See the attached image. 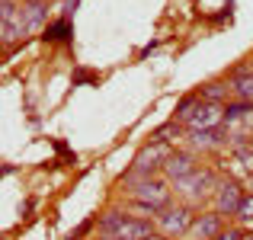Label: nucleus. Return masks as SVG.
I'll return each instance as SVG.
<instances>
[{"label":"nucleus","mask_w":253,"mask_h":240,"mask_svg":"<svg viewBox=\"0 0 253 240\" xmlns=\"http://www.w3.org/2000/svg\"><path fill=\"white\" fill-rule=\"evenodd\" d=\"M218 183H221V179L215 176V170H209V166H196V170H192L186 179L173 183V192L183 199V205H189V208H199L205 199L215 196Z\"/></svg>","instance_id":"nucleus-1"},{"label":"nucleus","mask_w":253,"mask_h":240,"mask_svg":"<svg viewBox=\"0 0 253 240\" xmlns=\"http://www.w3.org/2000/svg\"><path fill=\"white\" fill-rule=\"evenodd\" d=\"M244 240H253V234H247V237H244Z\"/></svg>","instance_id":"nucleus-25"},{"label":"nucleus","mask_w":253,"mask_h":240,"mask_svg":"<svg viewBox=\"0 0 253 240\" xmlns=\"http://www.w3.org/2000/svg\"><path fill=\"white\" fill-rule=\"evenodd\" d=\"M199 103V93H189V96H183L176 103V116H173V122H179V125H186V119H189V112H192V106Z\"/></svg>","instance_id":"nucleus-18"},{"label":"nucleus","mask_w":253,"mask_h":240,"mask_svg":"<svg viewBox=\"0 0 253 240\" xmlns=\"http://www.w3.org/2000/svg\"><path fill=\"white\" fill-rule=\"evenodd\" d=\"M154 234V224L148 221V218H125V224L116 231V237L112 240H144V237H151Z\"/></svg>","instance_id":"nucleus-13"},{"label":"nucleus","mask_w":253,"mask_h":240,"mask_svg":"<svg viewBox=\"0 0 253 240\" xmlns=\"http://www.w3.org/2000/svg\"><path fill=\"white\" fill-rule=\"evenodd\" d=\"M199 96L205 99V103H228V96H231V86L224 83V80H211V83H205L202 86V93H199Z\"/></svg>","instance_id":"nucleus-17"},{"label":"nucleus","mask_w":253,"mask_h":240,"mask_svg":"<svg viewBox=\"0 0 253 240\" xmlns=\"http://www.w3.org/2000/svg\"><path fill=\"white\" fill-rule=\"evenodd\" d=\"M93 228V221H84L81 224V228H74V231H71V234H68V240H81L84 234H86V231H90Z\"/></svg>","instance_id":"nucleus-21"},{"label":"nucleus","mask_w":253,"mask_h":240,"mask_svg":"<svg viewBox=\"0 0 253 240\" xmlns=\"http://www.w3.org/2000/svg\"><path fill=\"white\" fill-rule=\"evenodd\" d=\"M19 13H23L26 32H36L48 19V0H19Z\"/></svg>","instance_id":"nucleus-11"},{"label":"nucleus","mask_w":253,"mask_h":240,"mask_svg":"<svg viewBox=\"0 0 253 240\" xmlns=\"http://www.w3.org/2000/svg\"><path fill=\"white\" fill-rule=\"evenodd\" d=\"M215 240H244V234L237 228H231V231H221V234H218Z\"/></svg>","instance_id":"nucleus-22"},{"label":"nucleus","mask_w":253,"mask_h":240,"mask_svg":"<svg viewBox=\"0 0 253 240\" xmlns=\"http://www.w3.org/2000/svg\"><path fill=\"white\" fill-rule=\"evenodd\" d=\"M218 125H224V106L221 103H205V99L199 96V103L192 106V112H189L183 128L199 131V128H218Z\"/></svg>","instance_id":"nucleus-5"},{"label":"nucleus","mask_w":253,"mask_h":240,"mask_svg":"<svg viewBox=\"0 0 253 240\" xmlns=\"http://www.w3.org/2000/svg\"><path fill=\"white\" fill-rule=\"evenodd\" d=\"M234 218H241L244 224L253 221V192H247V196H244V202H241V208H237V215H234Z\"/></svg>","instance_id":"nucleus-20"},{"label":"nucleus","mask_w":253,"mask_h":240,"mask_svg":"<svg viewBox=\"0 0 253 240\" xmlns=\"http://www.w3.org/2000/svg\"><path fill=\"white\" fill-rule=\"evenodd\" d=\"M192 218H196V211L179 202V205H170V208H164L157 215V228H161L164 237H186L192 228Z\"/></svg>","instance_id":"nucleus-4"},{"label":"nucleus","mask_w":253,"mask_h":240,"mask_svg":"<svg viewBox=\"0 0 253 240\" xmlns=\"http://www.w3.org/2000/svg\"><path fill=\"white\" fill-rule=\"evenodd\" d=\"M186 141H189L192 151L211 154V151H221L228 144V131H224V125H218V128H199V131H189Z\"/></svg>","instance_id":"nucleus-8"},{"label":"nucleus","mask_w":253,"mask_h":240,"mask_svg":"<svg viewBox=\"0 0 253 240\" xmlns=\"http://www.w3.org/2000/svg\"><path fill=\"white\" fill-rule=\"evenodd\" d=\"M196 166H199L196 154H189V151H173V154L164 160V179H167V183H179V179H186Z\"/></svg>","instance_id":"nucleus-10"},{"label":"nucleus","mask_w":253,"mask_h":240,"mask_svg":"<svg viewBox=\"0 0 253 240\" xmlns=\"http://www.w3.org/2000/svg\"><path fill=\"white\" fill-rule=\"evenodd\" d=\"M224 231V218L218 211H202V215L192 218V228H189V240H215Z\"/></svg>","instance_id":"nucleus-9"},{"label":"nucleus","mask_w":253,"mask_h":240,"mask_svg":"<svg viewBox=\"0 0 253 240\" xmlns=\"http://www.w3.org/2000/svg\"><path fill=\"white\" fill-rule=\"evenodd\" d=\"M125 218H128V211H119V208L106 211V215L99 218V240H112L116 237V231L125 224Z\"/></svg>","instance_id":"nucleus-15"},{"label":"nucleus","mask_w":253,"mask_h":240,"mask_svg":"<svg viewBox=\"0 0 253 240\" xmlns=\"http://www.w3.org/2000/svg\"><path fill=\"white\" fill-rule=\"evenodd\" d=\"M71 36H74V26H71V16H61V19H55V23H48V26H45V32H42V39H45V42H51V45H61V42H68Z\"/></svg>","instance_id":"nucleus-14"},{"label":"nucleus","mask_w":253,"mask_h":240,"mask_svg":"<svg viewBox=\"0 0 253 240\" xmlns=\"http://www.w3.org/2000/svg\"><path fill=\"white\" fill-rule=\"evenodd\" d=\"M26 36L23 13H19V0H0V39L3 42H16Z\"/></svg>","instance_id":"nucleus-7"},{"label":"nucleus","mask_w":253,"mask_h":240,"mask_svg":"<svg viewBox=\"0 0 253 240\" xmlns=\"http://www.w3.org/2000/svg\"><path fill=\"white\" fill-rule=\"evenodd\" d=\"M144 240H167L164 234H151V237H144Z\"/></svg>","instance_id":"nucleus-24"},{"label":"nucleus","mask_w":253,"mask_h":240,"mask_svg":"<svg viewBox=\"0 0 253 240\" xmlns=\"http://www.w3.org/2000/svg\"><path fill=\"white\" fill-rule=\"evenodd\" d=\"M173 151L167 144H151L144 148L141 154L135 157V163L128 166V173L122 176V186H135V183H144V179H154V176H164V160H167Z\"/></svg>","instance_id":"nucleus-3"},{"label":"nucleus","mask_w":253,"mask_h":240,"mask_svg":"<svg viewBox=\"0 0 253 240\" xmlns=\"http://www.w3.org/2000/svg\"><path fill=\"white\" fill-rule=\"evenodd\" d=\"M244 186L237 183V179H221L218 183V189H215V211L221 218H231V215H237V208H241V202H244Z\"/></svg>","instance_id":"nucleus-6"},{"label":"nucleus","mask_w":253,"mask_h":240,"mask_svg":"<svg viewBox=\"0 0 253 240\" xmlns=\"http://www.w3.org/2000/svg\"><path fill=\"white\" fill-rule=\"evenodd\" d=\"M81 80H93V74H90V71H77V74H74V83H81Z\"/></svg>","instance_id":"nucleus-23"},{"label":"nucleus","mask_w":253,"mask_h":240,"mask_svg":"<svg viewBox=\"0 0 253 240\" xmlns=\"http://www.w3.org/2000/svg\"><path fill=\"white\" fill-rule=\"evenodd\" d=\"M231 96L244 99V103H253V68H234L228 77Z\"/></svg>","instance_id":"nucleus-12"},{"label":"nucleus","mask_w":253,"mask_h":240,"mask_svg":"<svg viewBox=\"0 0 253 240\" xmlns=\"http://www.w3.org/2000/svg\"><path fill=\"white\" fill-rule=\"evenodd\" d=\"M179 128H183V125H179V122H173V119H170L167 125H161V128H157L154 135H151V144H167L173 135H179Z\"/></svg>","instance_id":"nucleus-19"},{"label":"nucleus","mask_w":253,"mask_h":240,"mask_svg":"<svg viewBox=\"0 0 253 240\" xmlns=\"http://www.w3.org/2000/svg\"><path fill=\"white\" fill-rule=\"evenodd\" d=\"M250 112H253V103H244V99H231V103H224V128H228V125L247 122Z\"/></svg>","instance_id":"nucleus-16"},{"label":"nucleus","mask_w":253,"mask_h":240,"mask_svg":"<svg viewBox=\"0 0 253 240\" xmlns=\"http://www.w3.org/2000/svg\"><path fill=\"white\" fill-rule=\"evenodd\" d=\"M131 202H135L138 208H144L148 215L157 218L164 208H170V205H173V183H167L164 176L135 183V186H131Z\"/></svg>","instance_id":"nucleus-2"}]
</instances>
